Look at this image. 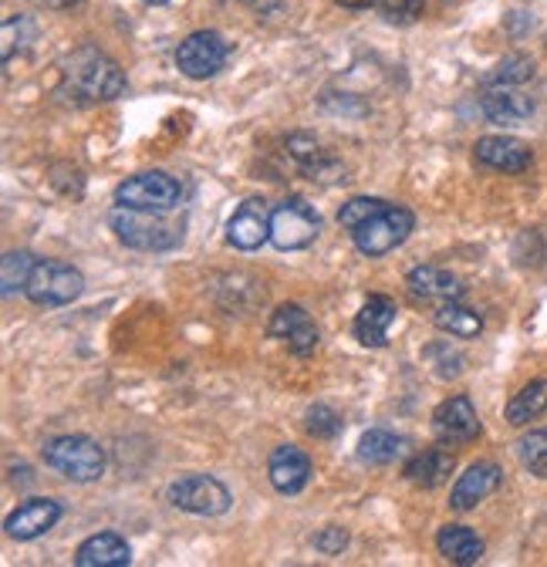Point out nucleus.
Wrapping results in <instances>:
<instances>
[{
    "mask_svg": "<svg viewBox=\"0 0 547 567\" xmlns=\"http://www.w3.org/2000/svg\"><path fill=\"white\" fill-rule=\"evenodd\" d=\"M517 456H520V463H524L527 473L547 480V430H534V433L520 436Z\"/></svg>",
    "mask_w": 547,
    "mask_h": 567,
    "instance_id": "bb28decb",
    "label": "nucleus"
},
{
    "mask_svg": "<svg viewBox=\"0 0 547 567\" xmlns=\"http://www.w3.org/2000/svg\"><path fill=\"white\" fill-rule=\"evenodd\" d=\"M389 203L385 199H375V196H355V199H349L345 206L338 209V224L345 227V230H355V227H362L365 220H372L375 213H382Z\"/></svg>",
    "mask_w": 547,
    "mask_h": 567,
    "instance_id": "c85d7f7f",
    "label": "nucleus"
},
{
    "mask_svg": "<svg viewBox=\"0 0 547 567\" xmlns=\"http://www.w3.org/2000/svg\"><path fill=\"white\" fill-rule=\"evenodd\" d=\"M395 315H399V308L392 298H382V295L369 298L355 318V338L365 348H382L389 341V328L395 324Z\"/></svg>",
    "mask_w": 547,
    "mask_h": 567,
    "instance_id": "6ab92c4d",
    "label": "nucleus"
},
{
    "mask_svg": "<svg viewBox=\"0 0 547 567\" xmlns=\"http://www.w3.org/2000/svg\"><path fill=\"white\" fill-rule=\"evenodd\" d=\"M128 560H132V554H128L125 537H118L112 530L82 540L79 550H75V564L79 567H122Z\"/></svg>",
    "mask_w": 547,
    "mask_h": 567,
    "instance_id": "aec40b11",
    "label": "nucleus"
},
{
    "mask_svg": "<svg viewBox=\"0 0 547 567\" xmlns=\"http://www.w3.org/2000/svg\"><path fill=\"white\" fill-rule=\"evenodd\" d=\"M375 11L389 21V24H413L423 14V0H375Z\"/></svg>",
    "mask_w": 547,
    "mask_h": 567,
    "instance_id": "7c9ffc66",
    "label": "nucleus"
},
{
    "mask_svg": "<svg viewBox=\"0 0 547 567\" xmlns=\"http://www.w3.org/2000/svg\"><path fill=\"white\" fill-rule=\"evenodd\" d=\"M433 433L443 446H463L481 436V415H476L469 395H450L433 412Z\"/></svg>",
    "mask_w": 547,
    "mask_h": 567,
    "instance_id": "9d476101",
    "label": "nucleus"
},
{
    "mask_svg": "<svg viewBox=\"0 0 547 567\" xmlns=\"http://www.w3.org/2000/svg\"><path fill=\"white\" fill-rule=\"evenodd\" d=\"M125 92L122 68L99 48L85 44L61 61V89L58 95L68 102H112Z\"/></svg>",
    "mask_w": 547,
    "mask_h": 567,
    "instance_id": "f257e3e1",
    "label": "nucleus"
},
{
    "mask_svg": "<svg viewBox=\"0 0 547 567\" xmlns=\"http://www.w3.org/2000/svg\"><path fill=\"white\" fill-rule=\"evenodd\" d=\"M169 504L183 514H196V517H220L230 511L234 496L230 489L217 480V476H183L169 486Z\"/></svg>",
    "mask_w": 547,
    "mask_h": 567,
    "instance_id": "0eeeda50",
    "label": "nucleus"
},
{
    "mask_svg": "<svg viewBox=\"0 0 547 567\" xmlns=\"http://www.w3.org/2000/svg\"><path fill=\"white\" fill-rule=\"evenodd\" d=\"M58 520H61V504L48 501V496H34V501L21 504V507L8 517L4 530H8V537H14V540H34V537L48 534Z\"/></svg>",
    "mask_w": 547,
    "mask_h": 567,
    "instance_id": "dca6fc26",
    "label": "nucleus"
},
{
    "mask_svg": "<svg viewBox=\"0 0 547 567\" xmlns=\"http://www.w3.org/2000/svg\"><path fill=\"white\" fill-rule=\"evenodd\" d=\"M183 199V186L179 179H173L169 173H140L128 176L125 183L115 186V203L125 209H146V213H169L176 209Z\"/></svg>",
    "mask_w": 547,
    "mask_h": 567,
    "instance_id": "20e7f679",
    "label": "nucleus"
},
{
    "mask_svg": "<svg viewBox=\"0 0 547 567\" xmlns=\"http://www.w3.org/2000/svg\"><path fill=\"white\" fill-rule=\"evenodd\" d=\"M115 237L132 247V250H143V254H163V250H173L183 244V227L176 224H166L159 217L146 209H125L118 206L112 217H109Z\"/></svg>",
    "mask_w": 547,
    "mask_h": 567,
    "instance_id": "f03ea898",
    "label": "nucleus"
},
{
    "mask_svg": "<svg viewBox=\"0 0 547 567\" xmlns=\"http://www.w3.org/2000/svg\"><path fill=\"white\" fill-rule=\"evenodd\" d=\"M143 4H153V8H163V4H169V0H143Z\"/></svg>",
    "mask_w": 547,
    "mask_h": 567,
    "instance_id": "c9c22d12",
    "label": "nucleus"
},
{
    "mask_svg": "<svg viewBox=\"0 0 547 567\" xmlns=\"http://www.w3.org/2000/svg\"><path fill=\"white\" fill-rule=\"evenodd\" d=\"M38 267V257L28 254V250H11L0 260V288H4V298L18 295V291H28V280Z\"/></svg>",
    "mask_w": 547,
    "mask_h": 567,
    "instance_id": "a878e982",
    "label": "nucleus"
},
{
    "mask_svg": "<svg viewBox=\"0 0 547 567\" xmlns=\"http://www.w3.org/2000/svg\"><path fill=\"white\" fill-rule=\"evenodd\" d=\"M31 4L48 8V11H72V8H79V4H82V0H31Z\"/></svg>",
    "mask_w": 547,
    "mask_h": 567,
    "instance_id": "72a5a7b5",
    "label": "nucleus"
},
{
    "mask_svg": "<svg viewBox=\"0 0 547 567\" xmlns=\"http://www.w3.org/2000/svg\"><path fill=\"white\" fill-rule=\"evenodd\" d=\"M413 227H416V217L405 206H385L372 220H365L362 227L352 230V240L365 257H385L389 250L405 244Z\"/></svg>",
    "mask_w": 547,
    "mask_h": 567,
    "instance_id": "423d86ee",
    "label": "nucleus"
},
{
    "mask_svg": "<svg viewBox=\"0 0 547 567\" xmlns=\"http://www.w3.org/2000/svg\"><path fill=\"white\" fill-rule=\"evenodd\" d=\"M497 486H500V466L497 463H473L456 480V486L450 493V507L460 511V514L473 511L476 504H484Z\"/></svg>",
    "mask_w": 547,
    "mask_h": 567,
    "instance_id": "2eb2a0df",
    "label": "nucleus"
},
{
    "mask_svg": "<svg viewBox=\"0 0 547 567\" xmlns=\"http://www.w3.org/2000/svg\"><path fill=\"white\" fill-rule=\"evenodd\" d=\"M308 433L321 436V440H331V436L341 433V419L328 405H314V409H308Z\"/></svg>",
    "mask_w": 547,
    "mask_h": 567,
    "instance_id": "2f4dec72",
    "label": "nucleus"
},
{
    "mask_svg": "<svg viewBox=\"0 0 547 567\" xmlns=\"http://www.w3.org/2000/svg\"><path fill=\"white\" fill-rule=\"evenodd\" d=\"M345 544H349V534L341 530V527H324V530L314 537V550H321L324 557L341 554V550H345Z\"/></svg>",
    "mask_w": 547,
    "mask_h": 567,
    "instance_id": "473e14b6",
    "label": "nucleus"
},
{
    "mask_svg": "<svg viewBox=\"0 0 547 567\" xmlns=\"http://www.w3.org/2000/svg\"><path fill=\"white\" fill-rule=\"evenodd\" d=\"M230 58V44L217 34V31H193L189 38H183V44L176 48V64L186 79H214L217 71L227 64Z\"/></svg>",
    "mask_w": 547,
    "mask_h": 567,
    "instance_id": "1a4fd4ad",
    "label": "nucleus"
},
{
    "mask_svg": "<svg viewBox=\"0 0 547 567\" xmlns=\"http://www.w3.org/2000/svg\"><path fill=\"white\" fill-rule=\"evenodd\" d=\"M405 453V440L389 430H369L359 440V460L369 466H389Z\"/></svg>",
    "mask_w": 547,
    "mask_h": 567,
    "instance_id": "5701e85b",
    "label": "nucleus"
},
{
    "mask_svg": "<svg viewBox=\"0 0 547 567\" xmlns=\"http://www.w3.org/2000/svg\"><path fill=\"white\" fill-rule=\"evenodd\" d=\"M82 288H85V277L79 267L61 264V260H38L24 295L38 308H61V305H72L82 295Z\"/></svg>",
    "mask_w": 547,
    "mask_h": 567,
    "instance_id": "39448f33",
    "label": "nucleus"
},
{
    "mask_svg": "<svg viewBox=\"0 0 547 567\" xmlns=\"http://www.w3.org/2000/svg\"><path fill=\"white\" fill-rule=\"evenodd\" d=\"M321 220L305 199H288L270 213V244L278 250H305L318 240Z\"/></svg>",
    "mask_w": 547,
    "mask_h": 567,
    "instance_id": "6e6552de",
    "label": "nucleus"
},
{
    "mask_svg": "<svg viewBox=\"0 0 547 567\" xmlns=\"http://www.w3.org/2000/svg\"><path fill=\"white\" fill-rule=\"evenodd\" d=\"M270 213L264 199H247L237 206V213L227 220V240L237 250H257L264 240H270Z\"/></svg>",
    "mask_w": 547,
    "mask_h": 567,
    "instance_id": "f8f14e48",
    "label": "nucleus"
},
{
    "mask_svg": "<svg viewBox=\"0 0 547 567\" xmlns=\"http://www.w3.org/2000/svg\"><path fill=\"white\" fill-rule=\"evenodd\" d=\"M481 109L497 125H517L534 115V99L514 85H487L481 95Z\"/></svg>",
    "mask_w": 547,
    "mask_h": 567,
    "instance_id": "a211bd4d",
    "label": "nucleus"
},
{
    "mask_svg": "<svg viewBox=\"0 0 547 567\" xmlns=\"http://www.w3.org/2000/svg\"><path fill=\"white\" fill-rule=\"evenodd\" d=\"M433 324H436L440 331L453 334V338H476V334H481V328H484L481 315L469 311V308H463V305H456V301L440 305L436 315H433Z\"/></svg>",
    "mask_w": 547,
    "mask_h": 567,
    "instance_id": "393cba45",
    "label": "nucleus"
},
{
    "mask_svg": "<svg viewBox=\"0 0 547 567\" xmlns=\"http://www.w3.org/2000/svg\"><path fill=\"white\" fill-rule=\"evenodd\" d=\"M31 41H34V24H31V18L14 14V18L4 21V61H8V64H11L14 51H28Z\"/></svg>",
    "mask_w": 547,
    "mask_h": 567,
    "instance_id": "c756f323",
    "label": "nucleus"
},
{
    "mask_svg": "<svg viewBox=\"0 0 547 567\" xmlns=\"http://www.w3.org/2000/svg\"><path fill=\"white\" fill-rule=\"evenodd\" d=\"M334 4L349 11H365V8H375V0H334Z\"/></svg>",
    "mask_w": 547,
    "mask_h": 567,
    "instance_id": "f704fd0d",
    "label": "nucleus"
},
{
    "mask_svg": "<svg viewBox=\"0 0 547 567\" xmlns=\"http://www.w3.org/2000/svg\"><path fill=\"white\" fill-rule=\"evenodd\" d=\"M547 412V379L527 382L510 402H507V422L510 425H527Z\"/></svg>",
    "mask_w": 547,
    "mask_h": 567,
    "instance_id": "b1692460",
    "label": "nucleus"
},
{
    "mask_svg": "<svg viewBox=\"0 0 547 567\" xmlns=\"http://www.w3.org/2000/svg\"><path fill=\"white\" fill-rule=\"evenodd\" d=\"M409 295L416 301H433V305H446V301H460L463 298V280L443 267H416L405 280Z\"/></svg>",
    "mask_w": 547,
    "mask_h": 567,
    "instance_id": "f3484780",
    "label": "nucleus"
},
{
    "mask_svg": "<svg viewBox=\"0 0 547 567\" xmlns=\"http://www.w3.org/2000/svg\"><path fill=\"white\" fill-rule=\"evenodd\" d=\"M436 547L450 564H460V567H469V564H476L484 557V540L476 537L469 527H460V524L443 527L440 537H436Z\"/></svg>",
    "mask_w": 547,
    "mask_h": 567,
    "instance_id": "4be33fe9",
    "label": "nucleus"
},
{
    "mask_svg": "<svg viewBox=\"0 0 547 567\" xmlns=\"http://www.w3.org/2000/svg\"><path fill=\"white\" fill-rule=\"evenodd\" d=\"M267 476H270V486L285 493V496H295L308 486L311 480V460L305 450L298 446H281L270 453V463H267Z\"/></svg>",
    "mask_w": 547,
    "mask_h": 567,
    "instance_id": "4468645a",
    "label": "nucleus"
},
{
    "mask_svg": "<svg viewBox=\"0 0 547 567\" xmlns=\"http://www.w3.org/2000/svg\"><path fill=\"white\" fill-rule=\"evenodd\" d=\"M267 331L274 338L288 341V348L295 354H301V359H308V354L318 348V328H314V321L308 318V311L301 305H281L278 311H274Z\"/></svg>",
    "mask_w": 547,
    "mask_h": 567,
    "instance_id": "ddd939ff",
    "label": "nucleus"
},
{
    "mask_svg": "<svg viewBox=\"0 0 547 567\" xmlns=\"http://www.w3.org/2000/svg\"><path fill=\"white\" fill-rule=\"evenodd\" d=\"M534 79V61L527 58V54H510V58H504L491 75H487V85H524V82H530Z\"/></svg>",
    "mask_w": 547,
    "mask_h": 567,
    "instance_id": "cd10ccee",
    "label": "nucleus"
},
{
    "mask_svg": "<svg viewBox=\"0 0 547 567\" xmlns=\"http://www.w3.org/2000/svg\"><path fill=\"white\" fill-rule=\"evenodd\" d=\"M453 466H456L453 453H446V450H426V453H416L413 460L405 463L402 476L413 483V486L436 489V486H443L450 480Z\"/></svg>",
    "mask_w": 547,
    "mask_h": 567,
    "instance_id": "412c9836",
    "label": "nucleus"
},
{
    "mask_svg": "<svg viewBox=\"0 0 547 567\" xmlns=\"http://www.w3.org/2000/svg\"><path fill=\"white\" fill-rule=\"evenodd\" d=\"M473 156L481 166L497 169V173H524L534 163V153L527 142L514 135H484L473 146Z\"/></svg>",
    "mask_w": 547,
    "mask_h": 567,
    "instance_id": "9b49d317",
    "label": "nucleus"
},
{
    "mask_svg": "<svg viewBox=\"0 0 547 567\" xmlns=\"http://www.w3.org/2000/svg\"><path fill=\"white\" fill-rule=\"evenodd\" d=\"M44 463L64 480L92 483L105 473V450L89 436H58L44 446Z\"/></svg>",
    "mask_w": 547,
    "mask_h": 567,
    "instance_id": "7ed1b4c3",
    "label": "nucleus"
}]
</instances>
